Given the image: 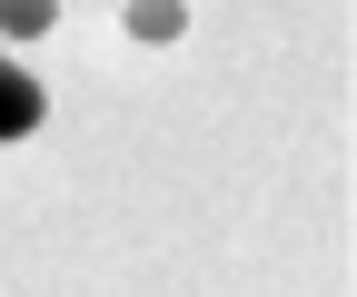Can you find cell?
Returning <instances> with one entry per match:
<instances>
[{"instance_id":"1","label":"cell","mask_w":357,"mask_h":297,"mask_svg":"<svg viewBox=\"0 0 357 297\" xmlns=\"http://www.w3.org/2000/svg\"><path fill=\"white\" fill-rule=\"evenodd\" d=\"M40 119H50V99H40V79H30V70H20L10 50H0V149H10V139H30Z\"/></svg>"},{"instance_id":"2","label":"cell","mask_w":357,"mask_h":297,"mask_svg":"<svg viewBox=\"0 0 357 297\" xmlns=\"http://www.w3.org/2000/svg\"><path fill=\"white\" fill-rule=\"evenodd\" d=\"M178 30H189V0H129V40H149V50H169Z\"/></svg>"},{"instance_id":"3","label":"cell","mask_w":357,"mask_h":297,"mask_svg":"<svg viewBox=\"0 0 357 297\" xmlns=\"http://www.w3.org/2000/svg\"><path fill=\"white\" fill-rule=\"evenodd\" d=\"M60 20V0H0V50H20V40H40Z\"/></svg>"}]
</instances>
